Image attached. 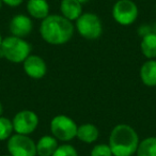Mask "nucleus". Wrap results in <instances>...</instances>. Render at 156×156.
I'll return each instance as SVG.
<instances>
[{
    "label": "nucleus",
    "instance_id": "f257e3e1",
    "mask_svg": "<svg viewBox=\"0 0 156 156\" xmlns=\"http://www.w3.org/2000/svg\"><path fill=\"white\" fill-rule=\"evenodd\" d=\"M40 34L50 45H64L73 37L74 26L71 20L63 17L61 14H49L41 22Z\"/></svg>",
    "mask_w": 156,
    "mask_h": 156
},
{
    "label": "nucleus",
    "instance_id": "f03ea898",
    "mask_svg": "<svg viewBox=\"0 0 156 156\" xmlns=\"http://www.w3.org/2000/svg\"><path fill=\"white\" fill-rule=\"evenodd\" d=\"M139 135L128 124H118L111 129L108 144L113 156H133L139 145Z\"/></svg>",
    "mask_w": 156,
    "mask_h": 156
},
{
    "label": "nucleus",
    "instance_id": "7ed1b4c3",
    "mask_svg": "<svg viewBox=\"0 0 156 156\" xmlns=\"http://www.w3.org/2000/svg\"><path fill=\"white\" fill-rule=\"evenodd\" d=\"M31 52V46L25 39L13 35L2 40L0 56L12 63H23Z\"/></svg>",
    "mask_w": 156,
    "mask_h": 156
},
{
    "label": "nucleus",
    "instance_id": "20e7f679",
    "mask_svg": "<svg viewBox=\"0 0 156 156\" xmlns=\"http://www.w3.org/2000/svg\"><path fill=\"white\" fill-rule=\"evenodd\" d=\"M78 125L72 118L65 115H58L50 121V132L58 141L69 142L76 138Z\"/></svg>",
    "mask_w": 156,
    "mask_h": 156
},
{
    "label": "nucleus",
    "instance_id": "39448f33",
    "mask_svg": "<svg viewBox=\"0 0 156 156\" xmlns=\"http://www.w3.org/2000/svg\"><path fill=\"white\" fill-rule=\"evenodd\" d=\"M76 29L86 40H98L103 33V23L94 13H83L76 20Z\"/></svg>",
    "mask_w": 156,
    "mask_h": 156
},
{
    "label": "nucleus",
    "instance_id": "423d86ee",
    "mask_svg": "<svg viewBox=\"0 0 156 156\" xmlns=\"http://www.w3.org/2000/svg\"><path fill=\"white\" fill-rule=\"evenodd\" d=\"M138 5L133 0H118L112 7V17L119 25L129 26L137 20Z\"/></svg>",
    "mask_w": 156,
    "mask_h": 156
},
{
    "label": "nucleus",
    "instance_id": "0eeeda50",
    "mask_svg": "<svg viewBox=\"0 0 156 156\" xmlns=\"http://www.w3.org/2000/svg\"><path fill=\"white\" fill-rule=\"evenodd\" d=\"M8 152L11 156H37V143L27 135L14 134L8 139Z\"/></svg>",
    "mask_w": 156,
    "mask_h": 156
},
{
    "label": "nucleus",
    "instance_id": "6e6552de",
    "mask_svg": "<svg viewBox=\"0 0 156 156\" xmlns=\"http://www.w3.org/2000/svg\"><path fill=\"white\" fill-rule=\"evenodd\" d=\"M12 124L15 134L27 135L35 132L39 125V117L32 110H22L18 111L12 119Z\"/></svg>",
    "mask_w": 156,
    "mask_h": 156
},
{
    "label": "nucleus",
    "instance_id": "1a4fd4ad",
    "mask_svg": "<svg viewBox=\"0 0 156 156\" xmlns=\"http://www.w3.org/2000/svg\"><path fill=\"white\" fill-rule=\"evenodd\" d=\"M33 29V23L29 16L25 14H16L12 17L9 24V30L13 37L25 39Z\"/></svg>",
    "mask_w": 156,
    "mask_h": 156
},
{
    "label": "nucleus",
    "instance_id": "9d476101",
    "mask_svg": "<svg viewBox=\"0 0 156 156\" xmlns=\"http://www.w3.org/2000/svg\"><path fill=\"white\" fill-rule=\"evenodd\" d=\"M24 72L33 79H41L47 73V65L44 59L37 55H30L23 62Z\"/></svg>",
    "mask_w": 156,
    "mask_h": 156
},
{
    "label": "nucleus",
    "instance_id": "9b49d317",
    "mask_svg": "<svg viewBox=\"0 0 156 156\" xmlns=\"http://www.w3.org/2000/svg\"><path fill=\"white\" fill-rule=\"evenodd\" d=\"M61 15L66 20H77L83 14V5L77 0H62L60 3Z\"/></svg>",
    "mask_w": 156,
    "mask_h": 156
},
{
    "label": "nucleus",
    "instance_id": "f8f14e48",
    "mask_svg": "<svg viewBox=\"0 0 156 156\" xmlns=\"http://www.w3.org/2000/svg\"><path fill=\"white\" fill-rule=\"evenodd\" d=\"M27 11L32 18L43 20L49 15V5L47 0H28Z\"/></svg>",
    "mask_w": 156,
    "mask_h": 156
},
{
    "label": "nucleus",
    "instance_id": "ddd939ff",
    "mask_svg": "<svg viewBox=\"0 0 156 156\" xmlns=\"http://www.w3.org/2000/svg\"><path fill=\"white\" fill-rule=\"evenodd\" d=\"M140 78L144 86L150 88L156 87V60H147L140 67Z\"/></svg>",
    "mask_w": 156,
    "mask_h": 156
},
{
    "label": "nucleus",
    "instance_id": "4468645a",
    "mask_svg": "<svg viewBox=\"0 0 156 156\" xmlns=\"http://www.w3.org/2000/svg\"><path fill=\"white\" fill-rule=\"evenodd\" d=\"M58 147V140L52 135H45L37 142V156H52Z\"/></svg>",
    "mask_w": 156,
    "mask_h": 156
},
{
    "label": "nucleus",
    "instance_id": "2eb2a0df",
    "mask_svg": "<svg viewBox=\"0 0 156 156\" xmlns=\"http://www.w3.org/2000/svg\"><path fill=\"white\" fill-rule=\"evenodd\" d=\"M100 136V130L98 126H95L92 123H85L78 126L77 135L76 138L80 140L83 143H94L98 139Z\"/></svg>",
    "mask_w": 156,
    "mask_h": 156
},
{
    "label": "nucleus",
    "instance_id": "dca6fc26",
    "mask_svg": "<svg viewBox=\"0 0 156 156\" xmlns=\"http://www.w3.org/2000/svg\"><path fill=\"white\" fill-rule=\"evenodd\" d=\"M140 49L142 55L147 59L156 58V33L147 32L142 35L140 43Z\"/></svg>",
    "mask_w": 156,
    "mask_h": 156
},
{
    "label": "nucleus",
    "instance_id": "f3484780",
    "mask_svg": "<svg viewBox=\"0 0 156 156\" xmlns=\"http://www.w3.org/2000/svg\"><path fill=\"white\" fill-rule=\"evenodd\" d=\"M136 156H156V137H147L139 142Z\"/></svg>",
    "mask_w": 156,
    "mask_h": 156
},
{
    "label": "nucleus",
    "instance_id": "a211bd4d",
    "mask_svg": "<svg viewBox=\"0 0 156 156\" xmlns=\"http://www.w3.org/2000/svg\"><path fill=\"white\" fill-rule=\"evenodd\" d=\"M14 132L12 120L5 117H0V141L8 140Z\"/></svg>",
    "mask_w": 156,
    "mask_h": 156
},
{
    "label": "nucleus",
    "instance_id": "6ab92c4d",
    "mask_svg": "<svg viewBox=\"0 0 156 156\" xmlns=\"http://www.w3.org/2000/svg\"><path fill=\"white\" fill-rule=\"evenodd\" d=\"M52 156H78V152L75 149V147L64 143L57 147Z\"/></svg>",
    "mask_w": 156,
    "mask_h": 156
},
{
    "label": "nucleus",
    "instance_id": "aec40b11",
    "mask_svg": "<svg viewBox=\"0 0 156 156\" xmlns=\"http://www.w3.org/2000/svg\"><path fill=\"white\" fill-rule=\"evenodd\" d=\"M90 156H113L109 144L106 143H98L92 147Z\"/></svg>",
    "mask_w": 156,
    "mask_h": 156
},
{
    "label": "nucleus",
    "instance_id": "412c9836",
    "mask_svg": "<svg viewBox=\"0 0 156 156\" xmlns=\"http://www.w3.org/2000/svg\"><path fill=\"white\" fill-rule=\"evenodd\" d=\"M2 2L5 3V5H8V7L15 8L22 5V3L24 2V0H2Z\"/></svg>",
    "mask_w": 156,
    "mask_h": 156
},
{
    "label": "nucleus",
    "instance_id": "4be33fe9",
    "mask_svg": "<svg viewBox=\"0 0 156 156\" xmlns=\"http://www.w3.org/2000/svg\"><path fill=\"white\" fill-rule=\"evenodd\" d=\"M78 2L81 3V5H85V3H88L90 1V0H77Z\"/></svg>",
    "mask_w": 156,
    "mask_h": 156
},
{
    "label": "nucleus",
    "instance_id": "5701e85b",
    "mask_svg": "<svg viewBox=\"0 0 156 156\" xmlns=\"http://www.w3.org/2000/svg\"><path fill=\"white\" fill-rule=\"evenodd\" d=\"M2 112H3V107H2V104L0 102V117L2 115Z\"/></svg>",
    "mask_w": 156,
    "mask_h": 156
},
{
    "label": "nucleus",
    "instance_id": "b1692460",
    "mask_svg": "<svg viewBox=\"0 0 156 156\" xmlns=\"http://www.w3.org/2000/svg\"><path fill=\"white\" fill-rule=\"evenodd\" d=\"M2 37H1V34H0V48H1V44H2Z\"/></svg>",
    "mask_w": 156,
    "mask_h": 156
},
{
    "label": "nucleus",
    "instance_id": "393cba45",
    "mask_svg": "<svg viewBox=\"0 0 156 156\" xmlns=\"http://www.w3.org/2000/svg\"><path fill=\"white\" fill-rule=\"evenodd\" d=\"M2 5H3L2 0H0V10H1V8H2Z\"/></svg>",
    "mask_w": 156,
    "mask_h": 156
},
{
    "label": "nucleus",
    "instance_id": "a878e982",
    "mask_svg": "<svg viewBox=\"0 0 156 156\" xmlns=\"http://www.w3.org/2000/svg\"><path fill=\"white\" fill-rule=\"evenodd\" d=\"M1 156H11L10 154H8V155H1Z\"/></svg>",
    "mask_w": 156,
    "mask_h": 156
}]
</instances>
